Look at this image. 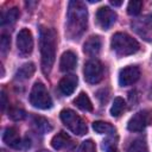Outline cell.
<instances>
[{
	"mask_svg": "<svg viewBox=\"0 0 152 152\" xmlns=\"http://www.w3.org/2000/svg\"><path fill=\"white\" fill-rule=\"evenodd\" d=\"M88 25V12L83 2L70 1L66 13V28L65 33L70 39H78Z\"/></svg>",
	"mask_w": 152,
	"mask_h": 152,
	"instance_id": "6da1fadb",
	"label": "cell"
},
{
	"mask_svg": "<svg viewBox=\"0 0 152 152\" xmlns=\"http://www.w3.org/2000/svg\"><path fill=\"white\" fill-rule=\"evenodd\" d=\"M39 46H40V57H42V70L44 74L48 75L51 71L56 59L57 37H56V32L52 28L45 26L40 27Z\"/></svg>",
	"mask_w": 152,
	"mask_h": 152,
	"instance_id": "7a4b0ae2",
	"label": "cell"
},
{
	"mask_svg": "<svg viewBox=\"0 0 152 152\" xmlns=\"http://www.w3.org/2000/svg\"><path fill=\"white\" fill-rule=\"evenodd\" d=\"M112 50L119 56L133 55L139 50V43L127 33L118 32L112 37L110 40Z\"/></svg>",
	"mask_w": 152,
	"mask_h": 152,
	"instance_id": "3957f363",
	"label": "cell"
},
{
	"mask_svg": "<svg viewBox=\"0 0 152 152\" xmlns=\"http://www.w3.org/2000/svg\"><path fill=\"white\" fill-rule=\"evenodd\" d=\"M30 102L39 109H49L52 107V100L42 82H36L30 93Z\"/></svg>",
	"mask_w": 152,
	"mask_h": 152,
	"instance_id": "277c9868",
	"label": "cell"
},
{
	"mask_svg": "<svg viewBox=\"0 0 152 152\" xmlns=\"http://www.w3.org/2000/svg\"><path fill=\"white\" fill-rule=\"evenodd\" d=\"M61 120L68 129H70L72 133L77 135H83L88 131L86 122L71 109H63L61 112Z\"/></svg>",
	"mask_w": 152,
	"mask_h": 152,
	"instance_id": "5b68a950",
	"label": "cell"
},
{
	"mask_svg": "<svg viewBox=\"0 0 152 152\" xmlns=\"http://www.w3.org/2000/svg\"><path fill=\"white\" fill-rule=\"evenodd\" d=\"M83 74H84V80L88 83H90V84L99 83L102 80V75H103L102 64L96 59H91L86 63Z\"/></svg>",
	"mask_w": 152,
	"mask_h": 152,
	"instance_id": "8992f818",
	"label": "cell"
},
{
	"mask_svg": "<svg viewBox=\"0 0 152 152\" xmlns=\"http://www.w3.org/2000/svg\"><path fill=\"white\" fill-rule=\"evenodd\" d=\"M17 46L21 56H28L33 50V38L28 28H21L17 36Z\"/></svg>",
	"mask_w": 152,
	"mask_h": 152,
	"instance_id": "52a82bcc",
	"label": "cell"
},
{
	"mask_svg": "<svg viewBox=\"0 0 152 152\" xmlns=\"http://www.w3.org/2000/svg\"><path fill=\"white\" fill-rule=\"evenodd\" d=\"M151 122V115L147 110H141L135 113L128 121L127 128L131 132H141Z\"/></svg>",
	"mask_w": 152,
	"mask_h": 152,
	"instance_id": "ba28073f",
	"label": "cell"
},
{
	"mask_svg": "<svg viewBox=\"0 0 152 152\" xmlns=\"http://www.w3.org/2000/svg\"><path fill=\"white\" fill-rule=\"evenodd\" d=\"M140 77V69L135 65H129L120 70L119 72V84L121 87H127L135 83Z\"/></svg>",
	"mask_w": 152,
	"mask_h": 152,
	"instance_id": "9c48e42d",
	"label": "cell"
},
{
	"mask_svg": "<svg viewBox=\"0 0 152 152\" xmlns=\"http://www.w3.org/2000/svg\"><path fill=\"white\" fill-rule=\"evenodd\" d=\"M116 20V13L107 6L100 7L96 12V21L103 30H108Z\"/></svg>",
	"mask_w": 152,
	"mask_h": 152,
	"instance_id": "30bf717a",
	"label": "cell"
},
{
	"mask_svg": "<svg viewBox=\"0 0 152 152\" xmlns=\"http://www.w3.org/2000/svg\"><path fill=\"white\" fill-rule=\"evenodd\" d=\"M77 82H78L77 76L74 75V74H70V75L64 76V77L59 81L58 88H59V90H61V93H62L63 95L69 96V95H71V94L75 91V89H76V87H77Z\"/></svg>",
	"mask_w": 152,
	"mask_h": 152,
	"instance_id": "8fae6325",
	"label": "cell"
},
{
	"mask_svg": "<svg viewBox=\"0 0 152 152\" xmlns=\"http://www.w3.org/2000/svg\"><path fill=\"white\" fill-rule=\"evenodd\" d=\"M2 140L7 146H10L12 148H21V144H23L21 139H20L17 129L13 127H8L5 129V132L2 134Z\"/></svg>",
	"mask_w": 152,
	"mask_h": 152,
	"instance_id": "7c38bea8",
	"label": "cell"
},
{
	"mask_svg": "<svg viewBox=\"0 0 152 152\" xmlns=\"http://www.w3.org/2000/svg\"><path fill=\"white\" fill-rule=\"evenodd\" d=\"M101 45H102L101 38L99 36H91L86 40L83 45V52L90 57L97 56L101 50Z\"/></svg>",
	"mask_w": 152,
	"mask_h": 152,
	"instance_id": "4fadbf2b",
	"label": "cell"
},
{
	"mask_svg": "<svg viewBox=\"0 0 152 152\" xmlns=\"http://www.w3.org/2000/svg\"><path fill=\"white\" fill-rule=\"evenodd\" d=\"M77 64V56L72 51H65L59 61V69L62 71H71L76 68Z\"/></svg>",
	"mask_w": 152,
	"mask_h": 152,
	"instance_id": "5bb4252c",
	"label": "cell"
},
{
	"mask_svg": "<svg viewBox=\"0 0 152 152\" xmlns=\"http://www.w3.org/2000/svg\"><path fill=\"white\" fill-rule=\"evenodd\" d=\"M51 146L55 150H63V148H71L72 146V141L70 139V137L64 133V132H59L56 135H53V138L51 139Z\"/></svg>",
	"mask_w": 152,
	"mask_h": 152,
	"instance_id": "9a60e30c",
	"label": "cell"
},
{
	"mask_svg": "<svg viewBox=\"0 0 152 152\" xmlns=\"http://www.w3.org/2000/svg\"><path fill=\"white\" fill-rule=\"evenodd\" d=\"M20 13L17 7H12L1 14V26H12L19 18Z\"/></svg>",
	"mask_w": 152,
	"mask_h": 152,
	"instance_id": "2e32d148",
	"label": "cell"
},
{
	"mask_svg": "<svg viewBox=\"0 0 152 152\" xmlns=\"http://www.w3.org/2000/svg\"><path fill=\"white\" fill-rule=\"evenodd\" d=\"M36 71V66L33 63H25L24 65H21L17 72H15V80H19V81H25V80H28Z\"/></svg>",
	"mask_w": 152,
	"mask_h": 152,
	"instance_id": "e0dca14e",
	"label": "cell"
},
{
	"mask_svg": "<svg viewBox=\"0 0 152 152\" xmlns=\"http://www.w3.org/2000/svg\"><path fill=\"white\" fill-rule=\"evenodd\" d=\"M141 31L138 33L141 34L146 40H152V15L145 17L141 21Z\"/></svg>",
	"mask_w": 152,
	"mask_h": 152,
	"instance_id": "ac0fdd59",
	"label": "cell"
},
{
	"mask_svg": "<svg viewBox=\"0 0 152 152\" xmlns=\"http://www.w3.org/2000/svg\"><path fill=\"white\" fill-rule=\"evenodd\" d=\"M74 103L82 110L84 112H91L93 110V104H91V101L89 99V96L86 94V93H81L75 100H74Z\"/></svg>",
	"mask_w": 152,
	"mask_h": 152,
	"instance_id": "d6986e66",
	"label": "cell"
},
{
	"mask_svg": "<svg viewBox=\"0 0 152 152\" xmlns=\"http://www.w3.org/2000/svg\"><path fill=\"white\" fill-rule=\"evenodd\" d=\"M93 129L99 134H112L115 132L114 127L104 121H94L93 122Z\"/></svg>",
	"mask_w": 152,
	"mask_h": 152,
	"instance_id": "ffe728a7",
	"label": "cell"
},
{
	"mask_svg": "<svg viewBox=\"0 0 152 152\" xmlns=\"http://www.w3.org/2000/svg\"><path fill=\"white\" fill-rule=\"evenodd\" d=\"M125 109V101L122 97H115L113 101V104L110 107V115L114 118H118L121 115V113Z\"/></svg>",
	"mask_w": 152,
	"mask_h": 152,
	"instance_id": "44dd1931",
	"label": "cell"
},
{
	"mask_svg": "<svg viewBox=\"0 0 152 152\" xmlns=\"http://www.w3.org/2000/svg\"><path fill=\"white\" fill-rule=\"evenodd\" d=\"M127 152H148V148H147V145H146L145 140L137 139L129 145Z\"/></svg>",
	"mask_w": 152,
	"mask_h": 152,
	"instance_id": "7402d4cb",
	"label": "cell"
},
{
	"mask_svg": "<svg viewBox=\"0 0 152 152\" xmlns=\"http://www.w3.org/2000/svg\"><path fill=\"white\" fill-rule=\"evenodd\" d=\"M141 8H142V1H140V0H133V1H129L128 2L127 13L129 15H138L141 12Z\"/></svg>",
	"mask_w": 152,
	"mask_h": 152,
	"instance_id": "603a6c76",
	"label": "cell"
},
{
	"mask_svg": "<svg viewBox=\"0 0 152 152\" xmlns=\"http://www.w3.org/2000/svg\"><path fill=\"white\" fill-rule=\"evenodd\" d=\"M8 116H10L12 120L19 121V120H23V119L26 116V113H25L24 109H21V108H19V107H13V108L10 109Z\"/></svg>",
	"mask_w": 152,
	"mask_h": 152,
	"instance_id": "cb8c5ba5",
	"label": "cell"
},
{
	"mask_svg": "<svg viewBox=\"0 0 152 152\" xmlns=\"http://www.w3.org/2000/svg\"><path fill=\"white\" fill-rule=\"evenodd\" d=\"M34 122H36L38 129H40L42 132H46V131H50V129L52 128V127L50 126V122H49L46 119L42 118V116H36V118H34Z\"/></svg>",
	"mask_w": 152,
	"mask_h": 152,
	"instance_id": "d4e9b609",
	"label": "cell"
},
{
	"mask_svg": "<svg viewBox=\"0 0 152 152\" xmlns=\"http://www.w3.org/2000/svg\"><path fill=\"white\" fill-rule=\"evenodd\" d=\"M77 152H96V147H95L94 141L90 140V139L84 140V141L80 145Z\"/></svg>",
	"mask_w": 152,
	"mask_h": 152,
	"instance_id": "484cf974",
	"label": "cell"
},
{
	"mask_svg": "<svg viewBox=\"0 0 152 152\" xmlns=\"http://www.w3.org/2000/svg\"><path fill=\"white\" fill-rule=\"evenodd\" d=\"M10 45H11V38L7 34H2L0 39V51L2 56L7 53V51L10 50Z\"/></svg>",
	"mask_w": 152,
	"mask_h": 152,
	"instance_id": "4316f807",
	"label": "cell"
},
{
	"mask_svg": "<svg viewBox=\"0 0 152 152\" xmlns=\"http://www.w3.org/2000/svg\"><path fill=\"white\" fill-rule=\"evenodd\" d=\"M0 97H1V110L4 112L6 106H7V96H6L5 90H1V96Z\"/></svg>",
	"mask_w": 152,
	"mask_h": 152,
	"instance_id": "83f0119b",
	"label": "cell"
},
{
	"mask_svg": "<svg viewBox=\"0 0 152 152\" xmlns=\"http://www.w3.org/2000/svg\"><path fill=\"white\" fill-rule=\"evenodd\" d=\"M110 4H112V5H114V6H120V5L122 4V1H114V0H112V1H110Z\"/></svg>",
	"mask_w": 152,
	"mask_h": 152,
	"instance_id": "f1b7e54d",
	"label": "cell"
},
{
	"mask_svg": "<svg viewBox=\"0 0 152 152\" xmlns=\"http://www.w3.org/2000/svg\"><path fill=\"white\" fill-rule=\"evenodd\" d=\"M107 152H119L114 146H112V147H109V148H107Z\"/></svg>",
	"mask_w": 152,
	"mask_h": 152,
	"instance_id": "f546056e",
	"label": "cell"
},
{
	"mask_svg": "<svg viewBox=\"0 0 152 152\" xmlns=\"http://www.w3.org/2000/svg\"><path fill=\"white\" fill-rule=\"evenodd\" d=\"M0 152H6V151H5V150H1V151H0Z\"/></svg>",
	"mask_w": 152,
	"mask_h": 152,
	"instance_id": "4dcf8cb0",
	"label": "cell"
},
{
	"mask_svg": "<svg viewBox=\"0 0 152 152\" xmlns=\"http://www.w3.org/2000/svg\"><path fill=\"white\" fill-rule=\"evenodd\" d=\"M40 152H49V151H40Z\"/></svg>",
	"mask_w": 152,
	"mask_h": 152,
	"instance_id": "1f68e13d",
	"label": "cell"
}]
</instances>
